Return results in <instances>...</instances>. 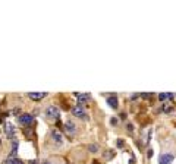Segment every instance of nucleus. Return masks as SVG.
<instances>
[{
    "label": "nucleus",
    "mask_w": 176,
    "mask_h": 164,
    "mask_svg": "<svg viewBox=\"0 0 176 164\" xmlns=\"http://www.w3.org/2000/svg\"><path fill=\"white\" fill-rule=\"evenodd\" d=\"M65 131L68 132L69 135H74L75 132H76V125H75L72 120H66L65 122Z\"/></svg>",
    "instance_id": "obj_8"
},
{
    "label": "nucleus",
    "mask_w": 176,
    "mask_h": 164,
    "mask_svg": "<svg viewBox=\"0 0 176 164\" xmlns=\"http://www.w3.org/2000/svg\"><path fill=\"white\" fill-rule=\"evenodd\" d=\"M173 154H163V155H160V158H159V164H170L172 161H173Z\"/></svg>",
    "instance_id": "obj_9"
},
{
    "label": "nucleus",
    "mask_w": 176,
    "mask_h": 164,
    "mask_svg": "<svg viewBox=\"0 0 176 164\" xmlns=\"http://www.w3.org/2000/svg\"><path fill=\"white\" fill-rule=\"evenodd\" d=\"M75 97H76V101H78V104L82 105V104H85L88 100H90V94H85V92H79V94H75Z\"/></svg>",
    "instance_id": "obj_7"
},
{
    "label": "nucleus",
    "mask_w": 176,
    "mask_h": 164,
    "mask_svg": "<svg viewBox=\"0 0 176 164\" xmlns=\"http://www.w3.org/2000/svg\"><path fill=\"white\" fill-rule=\"evenodd\" d=\"M88 150H90L91 152H97L98 151V147H97V144H91L90 147H88Z\"/></svg>",
    "instance_id": "obj_13"
},
{
    "label": "nucleus",
    "mask_w": 176,
    "mask_h": 164,
    "mask_svg": "<svg viewBox=\"0 0 176 164\" xmlns=\"http://www.w3.org/2000/svg\"><path fill=\"white\" fill-rule=\"evenodd\" d=\"M107 104L110 105V107H112V109H117V107H119V101H117V97H116V95H110V97H109L107 98Z\"/></svg>",
    "instance_id": "obj_10"
},
{
    "label": "nucleus",
    "mask_w": 176,
    "mask_h": 164,
    "mask_svg": "<svg viewBox=\"0 0 176 164\" xmlns=\"http://www.w3.org/2000/svg\"><path fill=\"white\" fill-rule=\"evenodd\" d=\"M71 112H72V114H74L76 119H82V120H87V117H88V114H87V112H85V109L82 107V105H75V107H72L71 109Z\"/></svg>",
    "instance_id": "obj_1"
},
{
    "label": "nucleus",
    "mask_w": 176,
    "mask_h": 164,
    "mask_svg": "<svg viewBox=\"0 0 176 164\" xmlns=\"http://www.w3.org/2000/svg\"><path fill=\"white\" fill-rule=\"evenodd\" d=\"M43 164H52V163H50V161H44V163H43Z\"/></svg>",
    "instance_id": "obj_19"
},
{
    "label": "nucleus",
    "mask_w": 176,
    "mask_h": 164,
    "mask_svg": "<svg viewBox=\"0 0 176 164\" xmlns=\"http://www.w3.org/2000/svg\"><path fill=\"white\" fill-rule=\"evenodd\" d=\"M173 110V107L172 105H163V112H166V113H169Z\"/></svg>",
    "instance_id": "obj_14"
},
{
    "label": "nucleus",
    "mask_w": 176,
    "mask_h": 164,
    "mask_svg": "<svg viewBox=\"0 0 176 164\" xmlns=\"http://www.w3.org/2000/svg\"><path fill=\"white\" fill-rule=\"evenodd\" d=\"M172 98H173V94H172V92H162V94H159V100H160V101L172 100Z\"/></svg>",
    "instance_id": "obj_12"
},
{
    "label": "nucleus",
    "mask_w": 176,
    "mask_h": 164,
    "mask_svg": "<svg viewBox=\"0 0 176 164\" xmlns=\"http://www.w3.org/2000/svg\"><path fill=\"white\" fill-rule=\"evenodd\" d=\"M48 94L47 92H28V97L31 100H35V101H40V100L46 98Z\"/></svg>",
    "instance_id": "obj_6"
},
{
    "label": "nucleus",
    "mask_w": 176,
    "mask_h": 164,
    "mask_svg": "<svg viewBox=\"0 0 176 164\" xmlns=\"http://www.w3.org/2000/svg\"><path fill=\"white\" fill-rule=\"evenodd\" d=\"M29 164H38V163H37L35 160H33V161H29Z\"/></svg>",
    "instance_id": "obj_18"
},
{
    "label": "nucleus",
    "mask_w": 176,
    "mask_h": 164,
    "mask_svg": "<svg viewBox=\"0 0 176 164\" xmlns=\"http://www.w3.org/2000/svg\"><path fill=\"white\" fill-rule=\"evenodd\" d=\"M141 95H142V97H144V98H148V97H150V95H151V94H141Z\"/></svg>",
    "instance_id": "obj_17"
},
{
    "label": "nucleus",
    "mask_w": 176,
    "mask_h": 164,
    "mask_svg": "<svg viewBox=\"0 0 176 164\" xmlns=\"http://www.w3.org/2000/svg\"><path fill=\"white\" fill-rule=\"evenodd\" d=\"M18 122H19L21 125L28 126V125H31V123L34 122V117H33L29 113H24V114H21L19 117H18Z\"/></svg>",
    "instance_id": "obj_4"
},
{
    "label": "nucleus",
    "mask_w": 176,
    "mask_h": 164,
    "mask_svg": "<svg viewBox=\"0 0 176 164\" xmlns=\"http://www.w3.org/2000/svg\"><path fill=\"white\" fill-rule=\"evenodd\" d=\"M18 147H19L18 141H16V139H13V141H12V151H10V154H9V157L16 158V154H18Z\"/></svg>",
    "instance_id": "obj_11"
},
{
    "label": "nucleus",
    "mask_w": 176,
    "mask_h": 164,
    "mask_svg": "<svg viewBox=\"0 0 176 164\" xmlns=\"http://www.w3.org/2000/svg\"><path fill=\"white\" fill-rule=\"evenodd\" d=\"M52 138H53V142H56V145L63 144V135H62L57 129H53V131H52Z\"/></svg>",
    "instance_id": "obj_5"
},
{
    "label": "nucleus",
    "mask_w": 176,
    "mask_h": 164,
    "mask_svg": "<svg viewBox=\"0 0 176 164\" xmlns=\"http://www.w3.org/2000/svg\"><path fill=\"white\" fill-rule=\"evenodd\" d=\"M46 116L48 119H59L60 117V110L56 105H48L46 109Z\"/></svg>",
    "instance_id": "obj_3"
},
{
    "label": "nucleus",
    "mask_w": 176,
    "mask_h": 164,
    "mask_svg": "<svg viewBox=\"0 0 176 164\" xmlns=\"http://www.w3.org/2000/svg\"><path fill=\"white\" fill-rule=\"evenodd\" d=\"M117 147H119V148L123 147V141H122V139H119V141H117Z\"/></svg>",
    "instance_id": "obj_16"
},
{
    "label": "nucleus",
    "mask_w": 176,
    "mask_h": 164,
    "mask_svg": "<svg viewBox=\"0 0 176 164\" xmlns=\"http://www.w3.org/2000/svg\"><path fill=\"white\" fill-rule=\"evenodd\" d=\"M3 132H5V135H6L7 139H12V141H13L15 136H16V128H15L12 123H9V122L5 123V126H3Z\"/></svg>",
    "instance_id": "obj_2"
},
{
    "label": "nucleus",
    "mask_w": 176,
    "mask_h": 164,
    "mask_svg": "<svg viewBox=\"0 0 176 164\" xmlns=\"http://www.w3.org/2000/svg\"><path fill=\"white\" fill-rule=\"evenodd\" d=\"M12 164H24V163H22L21 160H18V158H13V160H12Z\"/></svg>",
    "instance_id": "obj_15"
}]
</instances>
